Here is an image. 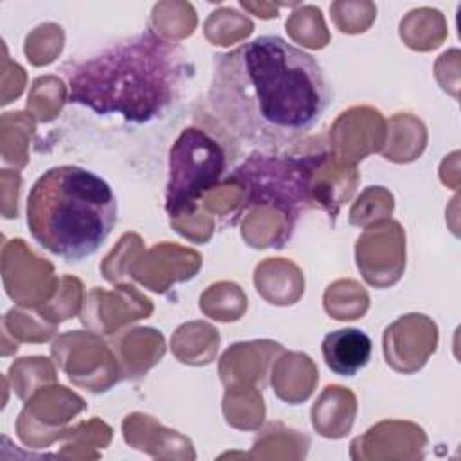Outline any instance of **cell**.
<instances>
[{
	"label": "cell",
	"mask_w": 461,
	"mask_h": 461,
	"mask_svg": "<svg viewBox=\"0 0 461 461\" xmlns=\"http://www.w3.org/2000/svg\"><path fill=\"white\" fill-rule=\"evenodd\" d=\"M187 72L185 50L146 29L70 61L65 68L67 101L97 115L146 124L178 101Z\"/></svg>",
	"instance_id": "cell-2"
},
{
	"label": "cell",
	"mask_w": 461,
	"mask_h": 461,
	"mask_svg": "<svg viewBox=\"0 0 461 461\" xmlns=\"http://www.w3.org/2000/svg\"><path fill=\"white\" fill-rule=\"evenodd\" d=\"M112 185L81 166L47 169L27 194L25 216L32 240L65 261L95 254L117 223Z\"/></svg>",
	"instance_id": "cell-3"
},
{
	"label": "cell",
	"mask_w": 461,
	"mask_h": 461,
	"mask_svg": "<svg viewBox=\"0 0 461 461\" xmlns=\"http://www.w3.org/2000/svg\"><path fill=\"white\" fill-rule=\"evenodd\" d=\"M373 344L366 331L357 328H342L328 333L322 340V357L335 375L355 376L371 358Z\"/></svg>",
	"instance_id": "cell-6"
},
{
	"label": "cell",
	"mask_w": 461,
	"mask_h": 461,
	"mask_svg": "<svg viewBox=\"0 0 461 461\" xmlns=\"http://www.w3.org/2000/svg\"><path fill=\"white\" fill-rule=\"evenodd\" d=\"M333 99L321 63L277 34L256 36L214 58L207 101L238 140L283 148L306 137Z\"/></svg>",
	"instance_id": "cell-1"
},
{
	"label": "cell",
	"mask_w": 461,
	"mask_h": 461,
	"mask_svg": "<svg viewBox=\"0 0 461 461\" xmlns=\"http://www.w3.org/2000/svg\"><path fill=\"white\" fill-rule=\"evenodd\" d=\"M223 146L205 130L184 128L169 149L166 212L171 218L191 214L202 196L227 173Z\"/></svg>",
	"instance_id": "cell-4"
},
{
	"label": "cell",
	"mask_w": 461,
	"mask_h": 461,
	"mask_svg": "<svg viewBox=\"0 0 461 461\" xmlns=\"http://www.w3.org/2000/svg\"><path fill=\"white\" fill-rule=\"evenodd\" d=\"M322 157H286V155H252L234 178L249 184L247 203H270L283 211L285 218L294 223L301 205L308 202V180L319 167Z\"/></svg>",
	"instance_id": "cell-5"
}]
</instances>
